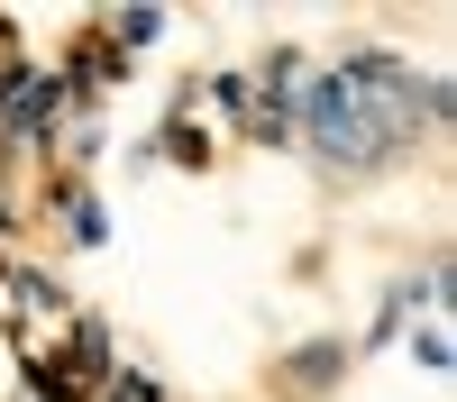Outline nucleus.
I'll list each match as a JSON object with an SVG mask.
<instances>
[{"instance_id": "1", "label": "nucleus", "mask_w": 457, "mask_h": 402, "mask_svg": "<svg viewBox=\"0 0 457 402\" xmlns=\"http://www.w3.org/2000/svg\"><path fill=\"white\" fill-rule=\"evenodd\" d=\"M293 110H302V137H312V156L329 174H375V165H394L430 119H448L457 92L430 83V73H403L394 55H348L338 73L302 83Z\"/></svg>"}, {"instance_id": "2", "label": "nucleus", "mask_w": 457, "mask_h": 402, "mask_svg": "<svg viewBox=\"0 0 457 402\" xmlns=\"http://www.w3.org/2000/svg\"><path fill=\"white\" fill-rule=\"evenodd\" d=\"M55 101H64V83H55V73H19V92L0 101V119H10V137H37V128L55 119Z\"/></svg>"}, {"instance_id": "3", "label": "nucleus", "mask_w": 457, "mask_h": 402, "mask_svg": "<svg viewBox=\"0 0 457 402\" xmlns=\"http://www.w3.org/2000/svg\"><path fill=\"white\" fill-rule=\"evenodd\" d=\"M421 302H430V283H394V292H385V311H375V348H385V339H403V320L421 311Z\"/></svg>"}, {"instance_id": "4", "label": "nucleus", "mask_w": 457, "mask_h": 402, "mask_svg": "<svg viewBox=\"0 0 457 402\" xmlns=\"http://www.w3.org/2000/svg\"><path fill=\"white\" fill-rule=\"evenodd\" d=\"M165 37V10H120V46H156Z\"/></svg>"}, {"instance_id": "5", "label": "nucleus", "mask_w": 457, "mask_h": 402, "mask_svg": "<svg viewBox=\"0 0 457 402\" xmlns=\"http://www.w3.org/2000/svg\"><path fill=\"white\" fill-rule=\"evenodd\" d=\"M73 238H83V247H101V238H110V219H101V201H73Z\"/></svg>"}, {"instance_id": "6", "label": "nucleus", "mask_w": 457, "mask_h": 402, "mask_svg": "<svg viewBox=\"0 0 457 402\" xmlns=\"http://www.w3.org/2000/svg\"><path fill=\"white\" fill-rule=\"evenodd\" d=\"M411 357H421L430 375H448V339H439V329H421V339H411Z\"/></svg>"}]
</instances>
